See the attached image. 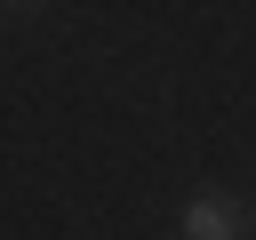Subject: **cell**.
Segmentation results:
<instances>
[{
    "instance_id": "6da1fadb",
    "label": "cell",
    "mask_w": 256,
    "mask_h": 240,
    "mask_svg": "<svg viewBox=\"0 0 256 240\" xmlns=\"http://www.w3.org/2000/svg\"><path fill=\"white\" fill-rule=\"evenodd\" d=\"M184 240H256V216L232 192H200L184 200Z\"/></svg>"
}]
</instances>
